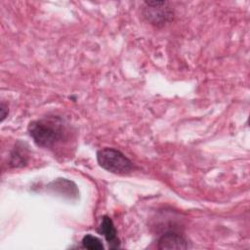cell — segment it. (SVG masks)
Wrapping results in <instances>:
<instances>
[{"instance_id":"cell-1","label":"cell","mask_w":250,"mask_h":250,"mask_svg":"<svg viewBox=\"0 0 250 250\" xmlns=\"http://www.w3.org/2000/svg\"><path fill=\"white\" fill-rule=\"evenodd\" d=\"M27 129L34 143L43 148H54L65 137V126L59 116L33 120Z\"/></svg>"},{"instance_id":"cell-2","label":"cell","mask_w":250,"mask_h":250,"mask_svg":"<svg viewBox=\"0 0 250 250\" xmlns=\"http://www.w3.org/2000/svg\"><path fill=\"white\" fill-rule=\"evenodd\" d=\"M97 161L103 169L118 175L128 174L134 168L133 162L113 147H104L98 150Z\"/></svg>"},{"instance_id":"cell-3","label":"cell","mask_w":250,"mask_h":250,"mask_svg":"<svg viewBox=\"0 0 250 250\" xmlns=\"http://www.w3.org/2000/svg\"><path fill=\"white\" fill-rule=\"evenodd\" d=\"M166 1L144 2L143 15L145 19L155 26H162L173 19V11Z\"/></svg>"},{"instance_id":"cell-4","label":"cell","mask_w":250,"mask_h":250,"mask_svg":"<svg viewBox=\"0 0 250 250\" xmlns=\"http://www.w3.org/2000/svg\"><path fill=\"white\" fill-rule=\"evenodd\" d=\"M160 250H182L188 248V241L179 233L166 232L157 241Z\"/></svg>"},{"instance_id":"cell-5","label":"cell","mask_w":250,"mask_h":250,"mask_svg":"<svg viewBox=\"0 0 250 250\" xmlns=\"http://www.w3.org/2000/svg\"><path fill=\"white\" fill-rule=\"evenodd\" d=\"M98 231L104 235L110 249H117L120 247V241L117 238V231L112 220L108 216L105 215L102 218Z\"/></svg>"},{"instance_id":"cell-6","label":"cell","mask_w":250,"mask_h":250,"mask_svg":"<svg viewBox=\"0 0 250 250\" xmlns=\"http://www.w3.org/2000/svg\"><path fill=\"white\" fill-rule=\"evenodd\" d=\"M81 243H82V246L86 249H90V250H103L104 249V245H103L101 239H99L97 236H94L92 234L84 235L81 240Z\"/></svg>"},{"instance_id":"cell-7","label":"cell","mask_w":250,"mask_h":250,"mask_svg":"<svg viewBox=\"0 0 250 250\" xmlns=\"http://www.w3.org/2000/svg\"><path fill=\"white\" fill-rule=\"evenodd\" d=\"M20 147L16 146L11 154V164L13 166H22L26 163V155L25 153L19 150Z\"/></svg>"},{"instance_id":"cell-8","label":"cell","mask_w":250,"mask_h":250,"mask_svg":"<svg viewBox=\"0 0 250 250\" xmlns=\"http://www.w3.org/2000/svg\"><path fill=\"white\" fill-rule=\"evenodd\" d=\"M0 111H1V122H3V121H4V119L8 116V113H9L8 105H6L3 102H2V104H1Z\"/></svg>"}]
</instances>
